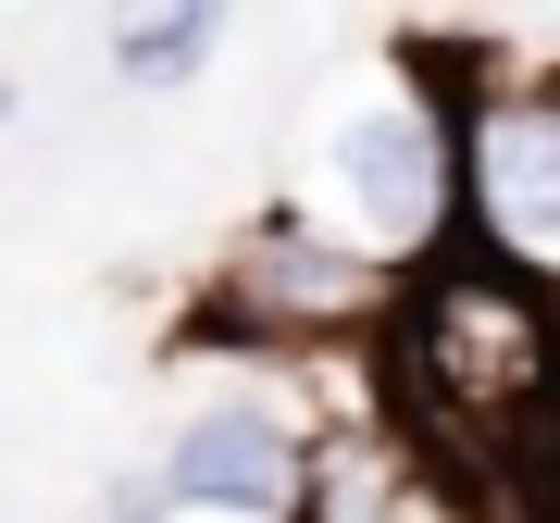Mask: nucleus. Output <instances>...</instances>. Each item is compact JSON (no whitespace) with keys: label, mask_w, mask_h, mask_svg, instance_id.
Wrapping results in <instances>:
<instances>
[{"label":"nucleus","mask_w":560,"mask_h":523,"mask_svg":"<svg viewBox=\"0 0 560 523\" xmlns=\"http://www.w3.org/2000/svg\"><path fill=\"white\" fill-rule=\"evenodd\" d=\"M300 212L411 287L423 262L460 249V125L423 101L411 75L361 88V101L324 125V150H312V200H300Z\"/></svg>","instance_id":"f257e3e1"},{"label":"nucleus","mask_w":560,"mask_h":523,"mask_svg":"<svg viewBox=\"0 0 560 523\" xmlns=\"http://www.w3.org/2000/svg\"><path fill=\"white\" fill-rule=\"evenodd\" d=\"M113 75L125 88H187V75H200V62L224 50V13H212V0H162V13H113Z\"/></svg>","instance_id":"39448f33"},{"label":"nucleus","mask_w":560,"mask_h":523,"mask_svg":"<svg viewBox=\"0 0 560 523\" xmlns=\"http://www.w3.org/2000/svg\"><path fill=\"white\" fill-rule=\"evenodd\" d=\"M0 125H13V88H0Z\"/></svg>","instance_id":"423d86ee"},{"label":"nucleus","mask_w":560,"mask_h":523,"mask_svg":"<svg viewBox=\"0 0 560 523\" xmlns=\"http://www.w3.org/2000/svg\"><path fill=\"white\" fill-rule=\"evenodd\" d=\"M386 312H399V275L386 262H361L349 237H324L300 200L249 212L237 249L212 262L200 312H187V337H224V349H261V362H312V349H374Z\"/></svg>","instance_id":"f03ea898"},{"label":"nucleus","mask_w":560,"mask_h":523,"mask_svg":"<svg viewBox=\"0 0 560 523\" xmlns=\"http://www.w3.org/2000/svg\"><path fill=\"white\" fill-rule=\"evenodd\" d=\"M150 511H200V523H300L312 499V437L275 399H200L162 437V462L138 486Z\"/></svg>","instance_id":"20e7f679"},{"label":"nucleus","mask_w":560,"mask_h":523,"mask_svg":"<svg viewBox=\"0 0 560 523\" xmlns=\"http://www.w3.org/2000/svg\"><path fill=\"white\" fill-rule=\"evenodd\" d=\"M460 237L499 275L560 300V75H499L460 88Z\"/></svg>","instance_id":"7ed1b4c3"}]
</instances>
